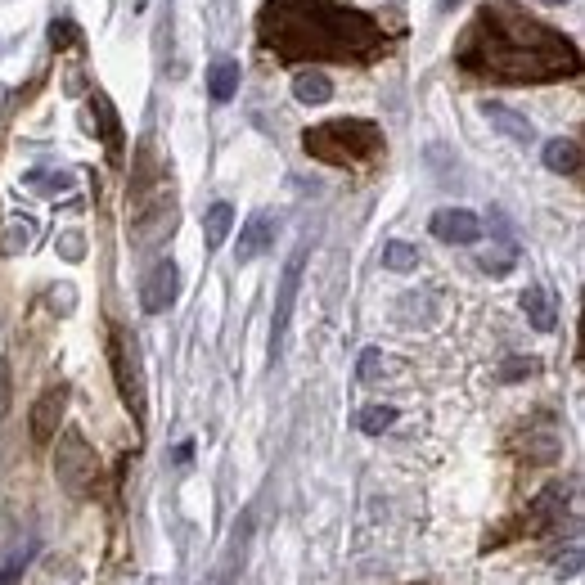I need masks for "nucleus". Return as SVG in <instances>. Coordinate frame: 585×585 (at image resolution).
Wrapping results in <instances>:
<instances>
[{
    "instance_id": "obj_1",
    "label": "nucleus",
    "mask_w": 585,
    "mask_h": 585,
    "mask_svg": "<svg viewBox=\"0 0 585 585\" xmlns=\"http://www.w3.org/2000/svg\"><path fill=\"white\" fill-rule=\"evenodd\" d=\"M459 68L495 81H554L581 72V50L563 32L527 18L509 0H486L455 45Z\"/></svg>"
},
{
    "instance_id": "obj_2",
    "label": "nucleus",
    "mask_w": 585,
    "mask_h": 585,
    "mask_svg": "<svg viewBox=\"0 0 585 585\" xmlns=\"http://www.w3.org/2000/svg\"><path fill=\"white\" fill-rule=\"evenodd\" d=\"M261 45L279 59H369L383 45V32L369 14L333 0H266Z\"/></svg>"
},
{
    "instance_id": "obj_3",
    "label": "nucleus",
    "mask_w": 585,
    "mask_h": 585,
    "mask_svg": "<svg viewBox=\"0 0 585 585\" xmlns=\"http://www.w3.org/2000/svg\"><path fill=\"white\" fill-rule=\"evenodd\" d=\"M302 149L315 162L329 167H365L383 153V131L365 117H338V122H320L302 135Z\"/></svg>"
},
{
    "instance_id": "obj_4",
    "label": "nucleus",
    "mask_w": 585,
    "mask_h": 585,
    "mask_svg": "<svg viewBox=\"0 0 585 585\" xmlns=\"http://www.w3.org/2000/svg\"><path fill=\"white\" fill-rule=\"evenodd\" d=\"M54 473H59V482L68 486L72 495L90 491V482H95V450L86 446L81 432H63L59 455H54Z\"/></svg>"
},
{
    "instance_id": "obj_5",
    "label": "nucleus",
    "mask_w": 585,
    "mask_h": 585,
    "mask_svg": "<svg viewBox=\"0 0 585 585\" xmlns=\"http://www.w3.org/2000/svg\"><path fill=\"white\" fill-rule=\"evenodd\" d=\"M302 266H306V243L288 257L284 275H279V297H275V320H270V360H279L284 351V329H288V315H293L297 302V284H302Z\"/></svg>"
},
{
    "instance_id": "obj_6",
    "label": "nucleus",
    "mask_w": 585,
    "mask_h": 585,
    "mask_svg": "<svg viewBox=\"0 0 585 585\" xmlns=\"http://www.w3.org/2000/svg\"><path fill=\"white\" fill-rule=\"evenodd\" d=\"M176 293H180V270H176V261H158V266L144 275L140 306H144L149 315H158V311H167V306L176 302Z\"/></svg>"
},
{
    "instance_id": "obj_7",
    "label": "nucleus",
    "mask_w": 585,
    "mask_h": 585,
    "mask_svg": "<svg viewBox=\"0 0 585 585\" xmlns=\"http://www.w3.org/2000/svg\"><path fill=\"white\" fill-rule=\"evenodd\" d=\"M428 230L437 234L441 243H477L482 239V221H477V212H468V207H441V212H432Z\"/></svg>"
},
{
    "instance_id": "obj_8",
    "label": "nucleus",
    "mask_w": 585,
    "mask_h": 585,
    "mask_svg": "<svg viewBox=\"0 0 585 585\" xmlns=\"http://www.w3.org/2000/svg\"><path fill=\"white\" fill-rule=\"evenodd\" d=\"M275 230H279V221L270 212H257V216H248V225L239 230V248H234V261L239 266H248V261H257L261 252L275 243Z\"/></svg>"
},
{
    "instance_id": "obj_9",
    "label": "nucleus",
    "mask_w": 585,
    "mask_h": 585,
    "mask_svg": "<svg viewBox=\"0 0 585 585\" xmlns=\"http://www.w3.org/2000/svg\"><path fill=\"white\" fill-rule=\"evenodd\" d=\"M113 369H117V383H122L126 405L135 410V419H144V392H140V374H135V347L126 351L122 333H113Z\"/></svg>"
},
{
    "instance_id": "obj_10",
    "label": "nucleus",
    "mask_w": 585,
    "mask_h": 585,
    "mask_svg": "<svg viewBox=\"0 0 585 585\" xmlns=\"http://www.w3.org/2000/svg\"><path fill=\"white\" fill-rule=\"evenodd\" d=\"M63 405H68V387H63V383L45 387L41 401L32 405V437L41 441V446L54 437V432H59V414H63Z\"/></svg>"
},
{
    "instance_id": "obj_11",
    "label": "nucleus",
    "mask_w": 585,
    "mask_h": 585,
    "mask_svg": "<svg viewBox=\"0 0 585 585\" xmlns=\"http://www.w3.org/2000/svg\"><path fill=\"white\" fill-rule=\"evenodd\" d=\"M482 117H486V122H491L500 135H509V140H518V144H531V140H536V126H531L522 113H513L509 104H495V99H486V104H482Z\"/></svg>"
},
{
    "instance_id": "obj_12",
    "label": "nucleus",
    "mask_w": 585,
    "mask_h": 585,
    "mask_svg": "<svg viewBox=\"0 0 585 585\" xmlns=\"http://www.w3.org/2000/svg\"><path fill=\"white\" fill-rule=\"evenodd\" d=\"M239 81H243L239 59H216L212 68H207V90H212L216 104H225V99L239 95Z\"/></svg>"
},
{
    "instance_id": "obj_13",
    "label": "nucleus",
    "mask_w": 585,
    "mask_h": 585,
    "mask_svg": "<svg viewBox=\"0 0 585 585\" xmlns=\"http://www.w3.org/2000/svg\"><path fill=\"white\" fill-rule=\"evenodd\" d=\"M545 167L554 171V176H576V171H581V144L563 140V135H558V140H549L545 144Z\"/></svg>"
},
{
    "instance_id": "obj_14",
    "label": "nucleus",
    "mask_w": 585,
    "mask_h": 585,
    "mask_svg": "<svg viewBox=\"0 0 585 585\" xmlns=\"http://www.w3.org/2000/svg\"><path fill=\"white\" fill-rule=\"evenodd\" d=\"M522 311H527V320H531V329H540V333H549L558 324V315H554V302H549V293L540 284H531L527 293H522Z\"/></svg>"
},
{
    "instance_id": "obj_15",
    "label": "nucleus",
    "mask_w": 585,
    "mask_h": 585,
    "mask_svg": "<svg viewBox=\"0 0 585 585\" xmlns=\"http://www.w3.org/2000/svg\"><path fill=\"white\" fill-rule=\"evenodd\" d=\"M293 95H297V104H329L333 99V81L324 77V72H297L293 77Z\"/></svg>"
},
{
    "instance_id": "obj_16",
    "label": "nucleus",
    "mask_w": 585,
    "mask_h": 585,
    "mask_svg": "<svg viewBox=\"0 0 585 585\" xmlns=\"http://www.w3.org/2000/svg\"><path fill=\"white\" fill-rule=\"evenodd\" d=\"M383 270H392V275H410V270H419V248L405 243V239L383 243Z\"/></svg>"
},
{
    "instance_id": "obj_17",
    "label": "nucleus",
    "mask_w": 585,
    "mask_h": 585,
    "mask_svg": "<svg viewBox=\"0 0 585 585\" xmlns=\"http://www.w3.org/2000/svg\"><path fill=\"white\" fill-rule=\"evenodd\" d=\"M230 225H234V207H230V203H212V207H207V212H203L207 248H221L225 234H230Z\"/></svg>"
},
{
    "instance_id": "obj_18",
    "label": "nucleus",
    "mask_w": 585,
    "mask_h": 585,
    "mask_svg": "<svg viewBox=\"0 0 585 585\" xmlns=\"http://www.w3.org/2000/svg\"><path fill=\"white\" fill-rule=\"evenodd\" d=\"M392 423H396L392 405H365V410H360V419H356V428L369 432V437H378V432H387Z\"/></svg>"
},
{
    "instance_id": "obj_19",
    "label": "nucleus",
    "mask_w": 585,
    "mask_h": 585,
    "mask_svg": "<svg viewBox=\"0 0 585 585\" xmlns=\"http://www.w3.org/2000/svg\"><path fill=\"white\" fill-rule=\"evenodd\" d=\"M378 374H383V351H378V347L360 351V378H365V383H374Z\"/></svg>"
},
{
    "instance_id": "obj_20",
    "label": "nucleus",
    "mask_w": 585,
    "mask_h": 585,
    "mask_svg": "<svg viewBox=\"0 0 585 585\" xmlns=\"http://www.w3.org/2000/svg\"><path fill=\"white\" fill-rule=\"evenodd\" d=\"M527 374H536V360H527V356L509 360V365L500 369V378H504V383H518V378H527Z\"/></svg>"
},
{
    "instance_id": "obj_21",
    "label": "nucleus",
    "mask_w": 585,
    "mask_h": 585,
    "mask_svg": "<svg viewBox=\"0 0 585 585\" xmlns=\"http://www.w3.org/2000/svg\"><path fill=\"white\" fill-rule=\"evenodd\" d=\"M23 567H27V554H14V558L5 563V572H0V585H14L18 576H23Z\"/></svg>"
},
{
    "instance_id": "obj_22",
    "label": "nucleus",
    "mask_w": 585,
    "mask_h": 585,
    "mask_svg": "<svg viewBox=\"0 0 585 585\" xmlns=\"http://www.w3.org/2000/svg\"><path fill=\"white\" fill-rule=\"evenodd\" d=\"M558 576H581V549H572L567 558H558Z\"/></svg>"
},
{
    "instance_id": "obj_23",
    "label": "nucleus",
    "mask_w": 585,
    "mask_h": 585,
    "mask_svg": "<svg viewBox=\"0 0 585 585\" xmlns=\"http://www.w3.org/2000/svg\"><path fill=\"white\" fill-rule=\"evenodd\" d=\"M27 243V225H14V230H9V239H5V252H18Z\"/></svg>"
},
{
    "instance_id": "obj_24",
    "label": "nucleus",
    "mask_w": 585,
    "mask_h": 585,
    "mask_svg": "<svg viewBox=\"0 0 585 585\" xmlns=\"http://www.w3.org/2000/svg\"><path fill=\"white\" fill-rule=\"evenodd\" d=\"M63 257H68V261L81 257V239H77V234H68V239H63Z\"/></svg>"
},
{
    "instance_id": "obj_25",
    "label": "nucleus",
    "mask_w": 585,
    "mask_h": 585,
    "mask_svg": "<svg viewBox=\"0 0 585 585\" xmlns=\"http://www.w3.org/2000/svg\"><path fill=\"white\" fill-rule=\"evenodd\" d=\"M455 5H464V0H437V9H441V14H450V9H455Z\"/></svg>"
},
{
    "instance_id": "obj_26",
    "label": "nucleus",
    "mask_w": 585,
    "mask_h": 585,
    "mask_svg": "<svg viewBox=\"0 0 585 585\" xmlns=\"http://www.w3.org/2000/svg\"><path fill=\"white\" fill-rule=\"evenodd\" d=\"M0 410H5V365H0Z\"/></svg>"
},
{
    "instance_id": "obj_27",
    "label": "nucleus",
    "mask_w": 585,
    "mask_h": 585,
    "mask_svg": "<svg viewBox=\"0 0 585 585\" xmlns=\"http://www.w3.org/2000/svg\"><path fill=\"white\" fill-rule=\"evenodd\" d=\"M540 5H567V0H540Z\"/></svg>"
}]
</instances>
